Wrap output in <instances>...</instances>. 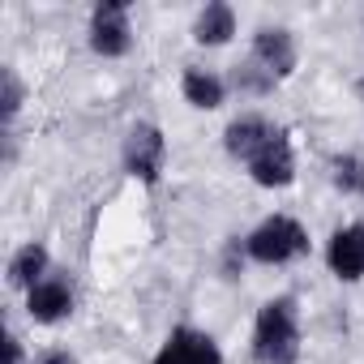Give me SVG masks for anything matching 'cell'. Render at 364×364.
Instances as JSON below:
<instances>
[{
    "instance_id": "obj_1",
    "label": "cell",
    "mask_w": 364,
    "mask_h": 364,
    "mask_svg": "<svg viewBox=\"0 0 364 364\" xmlns=\"http://www.w3.org/2000/svg\"><path fill=\"white\" fill-rule=\"evenodd\" d=\"M253 355H257V364H296L300 360V317H296L291 296L262 304L257 326H253Z\"/></svg>"
},
{
    "instance_id": "obj_2",
    "label": "cell",
    "mask_w": 364,
    "mask_h": 364,
    "mask_svg": "<svg viewBox=\"0 0 364 364\" xmlns=\"http://www.w3.org/2000/svg\"><path fill=\"white\" fill-rule=\"evenodd\" d=\"M304 253H309V232L287 215H274L245 236V257H253L262 266H283V262L304 257Z\"/></svg>"
},
{
    "instance_id": "obj_3",
    "label": "cell",
    "mask_w": 364,
    "mask_h": 364,
    "mask_svg": "<svg viewBox=\"0 0 364 364\" xmlns=\"http://www.w3.org/2000/svg\"><path fill=\"white\" fill-rule=\"evenodd\" d=\"M163 159H167V141H163L159 124L137 120L124 137V171L137 176L141 185H154L159 171H163Z\"/></svg>"
},
{
    "instance_id": "obj_4",
    "label": "cell",
    "mask_w": 364,
    "mask_h": 364,
    "mask_svg": "<svg viewBox=\"0 0 364 364\" xmlns=\"http://www.w3.org/2000/svg\"><path fill=\"white\" fill-rule=\"evenodd\" d=\"M154 364H223V351H219V343H215L206 330L176 326V330L163 338Z\"/></svg>"
},
{
    "instance_id": "obj_5",
    "label": "cell",
    "mask_w": 364,
    "mask_h": 364,
    "mask_svg": "<svg viewBox=\"0 0 364 364\" xmlns=\"http://www.w3.org/2000/svg\"><path fill=\"white\" fill-rule=\"evenodd\" d=\"M245 167H249V176L257 180L262 189H283V185H291V180H296V154H291L287 133L274 129V137H270Z\"/></svg>"
},
{
    "instance_id": "obj_6",
    "label": "cell",
    "mask_w": 364,
    "mask_h": 364,
    "mask_svg": "<svg viewBox=\"0 0 364 364\" xmlns=\"http://www.w3.org/2000/svg\"><path fill=\"white\" fill-rule=\"evenodd\" d=\"M90 48L99 56H124L133 48V26H129V9L120 0H107V5L95 9L90 18Z\"/></svg>"
},
{
    "instance_id": "obj_7",
    "label": "cell",
    "mask_w": 364,
    "mask_h": 364,
    "mask_svg": "<svg viewBox=\"0 0 364 364\" xmlns=\"http://www.w3.org/2000/svg\"><path fill=\"white\" fill-rule=\"evenodd\" d=\"M253 60H257L274 82L287 77V73L296 69V39H291V31H283V26L257 31V39H253Z\"/></svg>"
},
{
    "instance_id": "obj_8",
    "label": "cell",
    "mask_w": 364,
    "mask_h": 364,
    "mask_svg": "<svg viewBox=\"0 0 364 364\" xmlns=\"http://www.w3.org/2000/svg\"><path fill=\"white\" fill-rule=\"evenodd\" d=\"M326 262L338 279L355 283L364 279V223H351V228H338L330 236V249H326Z\"/></svg>"
},
{
    "instance_id": "obj_9",
    "label": "cell",
    "mask_w": 364,
    "mask_h": 364,
    "mask_svg": "<svg viewBox=\"0 0 364 364\" xmlns=\"http://www.w3.org/2000/svg\"><path fill=\"white\" fill-rule=\"evenodd\" d=\"M26 313L43 326H56L73 313V287L65 279H43L26 291Z\"/></svg>"
},
{
    "instance_id": "obj_10",
    "label": "cell",
    "mask_w": 364,
    "mask_h": 364,
    "mask_svg": "<svg viewBox=\"0 0 364 364\" xmlns=\"http://www.w3.org/2000/svg\"><path fill=\"white\" fill-rule=\"evenodd\" d=\"M274 129L279 124H270L266 116H240V120H232L228 124V133H223V141H228V154L232 159H240V163H249L270 137H274Z\"/></svg>"
},
{
    "instance_id": "obj_11",
    "label": "cell",
    "mask_w": 364,
    "mask_h": 364,
    "mask_svg": "<svg viewBox=\"0 0 364 364\" xmlns=\"http://www.w3.org/2000/svg\"><path fill=\"white\" fill-rule=\"evenodd\" d=\"M232 35H236V14H232V5H223V0L206 5V9L198 14V22H193V39L206 43V48H219V43H228Z\"/></svg>"
},
{
    "instance_id": "obj_12",
    "label": "cell",
    "mask_w": 364,
    "mask_h": 364,
    "mask_svg": "<svg viewBox=\"0 0 364 364\" xmlns=\"http://www.w3.org/2000/svg\"><path fill=\"white\" fill-rule=\"evenodd\" d=\"M180 90H185V99H189L193 107H202V112L223 107V95H228L223 77L210 73V69H185V82H180Z\"/></svg>"
},
{
    "instance_id": "obj_13",
    "label": "cell",
    "mask_w": 364,
    "mask_h": 364,
    "mask_svg": "<svg viewBox=\"0 0 364 364\" xmlns=\"http://www.w3.org/2000/svg\"><path fill=\"white\" fill-rule=\"evenodd\" d=\"M48 279V249L43 245H22L18 253H14V262H9V283L14 287H35V283H43Z\"/></svg>"
},
{
    "instance_id": "obj_14",
    "label": "cell",
    "mask_w": 364,
    "mask_h": 364,
    "mask_svg": "<svg viewBox=\"0 0 364 364\" xmlns=\"http://www.w3.org/2000/svg\"><path fill=\"white\" fill-rule=\"evenodd\" d=\"M334 171V185L343 189V193H351V198H364V159L360 154H338L334 163H330Z\"/></svg>"
},
{
    "instance_id": "obj_15",
    "label": "cell",
    "mask_w": 364,
    "mask_h": 364,
    "mask_svg": "<svg viewBox=\"0 0 364 364\" xmlns=\"http://www.w3.org/2000/svg\"><path fill=\"white\" fill-rule=\"evenodd\" d=\"M18 107H22V82L14 69H5V120H14Z\"/></svg>"
},
{
    "instance_id": "obj_16",
    "label": "cell",
    "mask_w": 364,
    "mask_h": 364,
    "mask_svg": "<svg viewBox=\"0 0 364 364\" xmlns=\"http://www.w3.org/2000/svg\"><path fill=\"white\" fill-rule=\"evenodd\" d=\"M5 364H22V343L14 334H5Z\"/></svg>"
},
{
    "instance_id": "obj_17",
    "label": "cell",
    "mask_w": 364,
    "mask_h": 364,
    "mask_svg": "<svg viewBox=\"0 0 364 364\" xmlns=\"http://www.w3.org/2000/svg\"><path fill=\"white\" fill-rule=\"evenodd\" d=\"M39 364H73V355H69V351H43Z\"/></svg>"
}]
</instances>
